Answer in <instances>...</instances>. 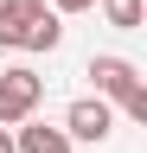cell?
Here are the masks:
<instances>
[{
  "label": "cell",
  "mask_w": 147,
  "mask_h": 153,
  "mask_svg": "<svg viewBox=\"0 0 147 153\" xmlns=\"http://www.w3.org/2000/svg\"><path fill=\"white\" fill-rule=\"evenodd\" d=\"M96 7H102V19H109L115 32H141V19H147L141 0H96Z\"/></svg>",
  "instance_id": "6"
},
{
  "label": "cell",
  "mask_w": 147,
  "mask_h": 153,
  "mask_svg": "<svg viewBox=\"0 0 147 153\" xmlns=\"http://www.w3.org/2000/svg\"><path fill=\"white\" fill-rule=\"evenodd\" d=\"M90 83H96V96H102V102H128V96L141 89V70L128 64V57L102 51V57H90Z\"/></svg>",
  "instance_id": "3"
},
{
  "label": "cell",
  "mask_w": 147,
  "mask_h": 153,
  "mask_svg": "<svg viewBox=\"0 0 147 153\" xmlns=\"http://www.w3.org/2000/svg\"><path fill=\"white\" fill-rule=\"evenodd\" d=\"M96 0H51V13H90Z\"/></svg>",
  "instance_id": "9"
},
{
  "label": "cell",
  "mask_w": 147,
  "mask_h": 153,
  "mask_svg": "<svg viewBox=\"0 0 147 153\" xmlns=\"http://www.w3.org/2000/svg\"><path fill=\"white\" fill-rule=\"evenodd\" d=\"M45 102V76L39 70H26V64H13V70H0V128H19L32 121Z\"/></svg>",
  "instance_id": "1"
},
{
  "label": "cell",
  "mask_w": 147,
  "mask_h": 153,
  "mask_svg": "<svg viewBox=\"0 0 147 153\" xmlns=\"http://www.w3.org/2000/svg\"><path fill=\"white\" fill-rule=\"evenodd\" d=\"M122 115H128V121H147V83H141V89L122 102Z\"/></svg>",
  "instance_id": "8"
},
{
  "label": "cell",
  "mask_w": 147,
  "mask_h": 153,
  "mask_svg": "<svg viewBox=\"0 0 147 153\" xmlns=\"http://www.w3.org/2000/svg\"><path fill=\"white\" fill-rule=\"evenodd\" d=\"M64 134L70 140H109V134H115V108L102 102V96H77V102L64 108Z\"/></svg>",
  "instance_id": "2"
},
{
  "label": "cell",
  "mask_w": 147,
  "mask_h": 153,
  "mask_svg": "<svg viewBox=\"0 0 147 153\" xmlns=\"http://www.w3.org/2000/svg\"><path fill=\"white\" fill-rule=\"evenodd\" d=\"M45 13H51L45 0H0V45H7V51H19V45H26V32L39 26Z\"/></svg>",
  "instance_id": "4"
},
{
  "label": "cell",
  "mask_w": 147,
  "mask_h": 153,
  "mask_svg": "<svg viewBox=\"0 0 147 153\" xmlns=\"http://www.w3.org/2000/svg\"><path fill=\"white\" fill-rule=\"evenodd\" d=\"M77 140H70L64 128H45V121H19L13 128V153H70Z\"/></svg>",
  "instance_id": "5"
},
{
  "label": "cell",
  "mask_w": 147,
  "mask_h": 153,
  "mask_svg": "<svg viewBox=\"0 0 147 153\" xmlns=\"http://www.w3.org/2000/svg\"><path fill=\"white\" fill-rule=\"evenodd\" d=\"M58 45H64V13H45L39 26L26 32V45H19V51H58Z\"/></svg>",
  "instance_id": "7"
},
{
  "label": "cell",
  "mask_w": 147,
  "mask_h": 153,
  "mask_svg": "<svg viewBox=\"0 0 147 153\" xmlns=\"http://www.w3.org/2000/svg\"><path fill=\"white\" fill-rule=\"evenodd\" d=\"M0 153H13V128H0Z\"/></svg>",
  "instance_id": "10"
}]
</instances>
